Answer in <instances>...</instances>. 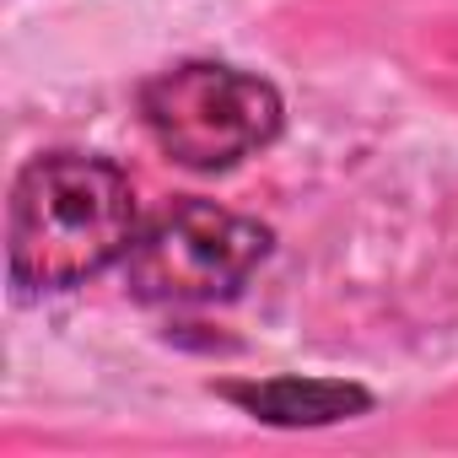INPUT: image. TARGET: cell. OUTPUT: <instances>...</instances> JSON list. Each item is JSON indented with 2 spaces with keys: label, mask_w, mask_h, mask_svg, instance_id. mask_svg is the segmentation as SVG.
<instances>
[{
  "label": "cell",
  "mask_w": 458,
  "mask_h": 458,
  "mask_svg": "<svg viewBox=\"0 0 458 458\" xmlns=\"http://www.w3.org/2000/svg\"><path fill=\"white\" fill-rule=\"evenodd\" d=\"M135 243L130 178L87 151H49L22 167L6 216V265L22 292H65L124 259Z\"/></svg>",
  "instance_id": "1"
},
{
  "label": "cell",
  "mask_w": 458,
  "mask_h": 458,
  "mask_svg": "<svg viewBox=\"0 0 458 458\" xmlns=\"http://www.w3.org/2000/svg\"><path fill=\"white\" fill-rule=\"evenodd\" d=\"M140 119L178 167L226 173L281 135V98L249 71L189 60L140 87Z\"/></svg>",
  "instance_id": "2"
},
{
  "label": "cell",
  "mask_w": 458,
  "mask_h": 458,
  "mask_svg": "<svg viewBox=\"0 0 458 458\" xmlns=\"http://www.w3.org/2000/svg\"><path fill=\"white\" fill-rule=\"evenodd\" d=\"M265 254H270V233L259 221L189 199L157 216L130 243L124 281H130V297L162 302V308L221 302L243 292V281L265 265Z\"/></svg>",
  "instance_id": "3"
},
{
  "label": "cell",
  "mask_w": 458,
  "mask_h": 458,
  "mask_svg": "<svg viewBox=\"0 0 458 458\" xmlns=\"http://www.w3.org/2000/svg\"><path fill=\"white\" fill-rule=\"evenodd\" d=\"M233 404H243L265 426H335L372 410V394L335 377H270V383H226Z\"/></svg>",
  "instance_id": "4"
}]
</instances>
